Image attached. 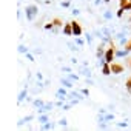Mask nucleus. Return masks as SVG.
<instances>
[{"label": "nucleus", "mask_w": 131, "mask_h": 131, "mask_svg": "<svg viewBox=\"0 0 131 131\" xmlns=\"http://www.w3.org/2000/svg\"><path fill=\"white\" fill-rule=\"evenodd\" d=\"M63 34L65 36H74L73 34V25H71V22H68V23L63 25Z\"/></svg>", "instance_id": "423d86ee"}, {"label": "nucleus", "mask_w": 131, "mask_h": 131, "mask_svg": "<svg viewBox=\"0 0 131 131\" xmlns=\"http://www.w3.org/2000/svg\"><path fill=\"white\" fill-rule=\"evenodd\" d=\"M82 94H83V96H88V94H90V91H88V90H82Z\"/></svg>", "instance_id": "72a5a7b5"}, {"label": "nucleus", "mask_w": 131, "mask_h": 131, "mask_svg": "<svg viewBox=\"0 0 131 131\" xmlns=\"http://www.w3.org/2000/svg\"><path fill=\"white\" fill-rule=\"evenodd\" d=\"M123 46H125V49H128V51H131V39H128V40H125V43H123Z\"/></svg>", "instance_id": "4468645a"}, {"label": "nucleus", "mask_w": 131, "mask_h": 131, "mask_svg": "<svg viewBox=\"0 0 131 131\" xmlns=\"http://www.w3.org/2000/svg\"><path fill=\"white\" fill-rule=\"evenodd\" d=\"M68 46H70V49H71V51H76V49H77V48H76V45H74V43H71V42L68 43Z\"/></svg>", "instance_id": "393cba45"}, {"label": "nucleus", "mask_w": 131, "mask_h": 131, "mask_svg": "<svg viewBox=\"0 0 131 131\" xmlns=\"http://www.w3.org/2000/svg\"><path fill=\"white\" fill-rule=\"evenodd\" d=\"M51 22L54 23V26H63V22H62V19H59V17H54Z\"/></svg>", "instance_id": "f8f14e48"}, {"label": "nucleus", "mask_w": 131, "mask_h": 131, "mask_svg": "<svg viewBox=\"0 0 131 131\" xmlns=\"http://www.w3.org/2000/svg\"><path fill=\"white\" fill-rule=\"evenodd\" d=\"M128 54V49H116V57H125Z\"/></svg>", "instance_id": "9b49d317"}, {"label": "nucleus", "mask_w": 131, "mask_h": 131, "mask_svg": "<svg viewBox=\"0 0 131 131\" xmlns=\"http://www.w3.org/2000/svg\"><path fill=\"white\" fill-rule=\"evenodd\" d=\"M26 94H28V91H26V88H25V90H23V91H22V93L19 94L17 100H19V102H23V100H25V97H26Z\"/></svg>", "instance_id": "ddd939ff"}, {"label": "nucleus", "mask_w": 131, "mask_h": 131, "mask_svg": "<svg viewBox=\"0 0 131 131\" xmlns=\"http://www.w3.org/2000/svg\"><path fill=\"white\" fill-rule=\"evenodd\" d=\"M105 51H106V49L103 48V45H99V46H97V51H96V56H97L99 59H100V57H105Z\"/></svg>", "instance_id": "6e6552de"}, {"label": "nucleus", "mask_w": 131, "mask_h": 131, "mask_svg": "<svg viewBox=\"0 0 131 131\" xmlns=\"http://www.w3.org/2000/svg\"><path fill=\"white\" fill-rule=\"evenodd\" d=\"M123 13H125V8H122V6H119V11H117V13H116V16H117V17H119V19H120V17H122V16H123Z\"/></svg>", "instance_id": "2eb2a0df"}, {"label": "nucleus", "mask_w": 131, "mask_h": 131, "mask_svg": "<svg viewBox=\"0 0 131 131\" xmlns=\"http://www.w3.org/2000/svg\"><path fill=\"white\" fill-rule=\"evenodd\" d=\"M19 52H25V54H26V52H28V48H25L23 45H20V46H19Z\"/></svg>", "instance_id": "412c9836"}, {"label": "nucleus", "mask_w": 131, "mask_h": 131, "mask_svg": "<svg viewBox=\"0 0 131 131\" xmlns=\"http://www.w3.org/2000/svg\"><path fill=\"white\" fill-rule=\"evenodd\" d=\"M76 43H77V45H79V46H82V45H83V43H85V42H83V40H82V39H79V37H76Z\"/></svg>", "instance_id": "b1692460"}, {"label": "nucleus", "mask_w": 131, "mask_h": 131, "mask_svg": "<svg viewBox=\"0 0 131 131\" xmlns=\"http://www.w3.org/2000/svg\"><path fill=\"white\" fill-rule=\"evenodd\" d=\"M86 42L91 43V42H93V37H91V36H86Z\"/></svg>", "instance_id": "473e14b6"}, {"label": "nucleus", "mask_w": 131, "mask_h": 131, "mask_svg": "<svg viewBox=\"0 0 131 131\" xmlns=\"http://www.w3.org/2000/svg\"><path fill=\"white\" fill-rule=\"evenodd\" d=\"M68 77H70V79H71V80H77V79H79V77H77V76H74V74H70V76H68Z\"/></svg>", "instance_id": "cd10ccee"}, {"label": "nucleus", "mask_w": 131, "mask_h": 131, "mask_svg": "<svg viewBox=\"0 0 131 131\" xmlns=\"http://www.w3.org/2000/svg\"><path fill=\"white\" fill-rule=\"evenodd\" d=\"M37 13H39V8L36 5H28L25 8V14H26V19L28 20H34V17L37 16Z\"/></svg>", "instance_id": "f03ea898"}, {"label": "nucleus", "mask_w": 131, "mask_h": 131, "mask_svg": "<svg viewBox=\"0 0 131 131\" xmlns=\"http://www.w3.org/2000/svg\"><path fill=\"white\" fill-rule=\"evenodd\" d=\"M126 65H128V67L131 68V57H128V59H126Z\"/></svg>", "instance_id": "7c9ffc66"}, {"label": "nucleus", "mask_w": 131, "mask_h": 131, "mask_svg": "<svg viewBox=\"0 0 131 131\" xmlns=\"http://www.w3.org/2000/svg\"><path fill=\"white\" fill-rule=\"evenodd\" d=\"M103 17H105V19H111V13H110V11H106V13L103 14Z\"/></svg>", "instance_id": "bb28decb"}, {"label": "nucleus", "mask_w": 131, "mask_h": 131, "mask_svg": "<svg viewBox=\"0 0 131 131\" xmlns=\"http://www.w3.org/2000/svg\"><path fill=\"white\" fill-rule=\"evenodd\" d=\"M56 96H57V99H59V100H65V99H67V96H68V93L65 91L63 88H60V90H57Z\"/></svg>", "instance_id": "0eeeda50"}, {"label": "nucleus", "mask_w": 131, "mask_h": 131, "mask_svg": "<svg viewBox=\"0 0 131 131\" xmlns=\"http://www.w3.org/2000/svg\"><path fill=\"white\" fill-rule=\"evenodd\" d=\"M125 86H126V90L131 93V77H128V79H126V82H125Z\"/></svg>", "instance_id": "dca6fc26"}, {"label": "nucleus", "mask_w": 131, "mask_h": 131, "mask_svg": "<svg viewBox=\"0 0 131 131\" xmlns=\"http://www.w3.org/2000/svg\"><path fill=\"white\" fill-rule=\"evenodd\" d=\"M62 6H63V8L70 6V0H65V2H62Z\"/></svg>", "instance_id": "a878e982"}, {"label": "nucleus", "mask_w": 131, "mask_h": 131, "mask_svg": "<svg viewBox=\"0 0 131 131\" xmlns=\"http://www.w3.org/2000/svg\"><path fill=\"white\" fill-rule=\"evenodd\" d=\"M123 8H125V11H131V0H128V3H126Z\"/></svg>", "instance_id": "4be33fe9"}, {"label": "nucleus", "mask_w": 131, "mask_h": 131, "mask_svg": "<svg viewBox=\"0 0 131 131\" xmlns=\"http://www.w3.org/2000/svg\"><path fill=\"white\" fill-rule=\"evenodd\" d=\"M26 57H28V59H29V60H31V62H34V57H32V56H31V54H29V52H26Z\"/></svg>", "instance_id": "c756f323"}, {"label": "nucleus", "mask_w": 131, "mask_h": 131, "mask_svg": "<svg viewBox=\"0 0 131 131\" xmlns=\"http://www.w3.org/2000/svg\"><path fill=\"white\" fill-rule=\"evenodd\" d=\"M54 125L52 123H43V129H52Z\"/></svg>", "instance_id": "aec40b11"}, {"label": "nucleus", "mask_w": 131, "mask_h": 131, "mask_svg": "<svg viewBox=\"0 0 131 131\" xmlns=\"http://www.w3.org/2000/svg\"><path fill=\"white\" fill-rule=\"evenodd\" d=\"M103 2H105V3H108V2H111V0H103Z\"/></svg>", "instance_id": "f704fd0d"}, {"label": "nucleus", "mask_w": 131, "mask_h": 131, "mask_svg": "<svg viewBox=\"0 0 131 131\" xmlns=\"http://www.w3.org/2000/svg\"><path fill=\"white\" fill-rule=\"evenodd\" d=\"M80 73H82L83 76H86V77H91V71H90V70H86V68H83Z\"/></svg>", "instance_id": "f3484780"}, {"label": "nucleus", "mask_w": 131, "mask_h": 131, "mask_svg": "<svg viewBox=\"0 0 131 131\" xmlns=\"http://www.w3.org/2000/svg\"><path fill=\"white\" fill-rule=\"evenodd\" d=\"M71 13H73V14H74V16H79V13H80V11H79V9H73V11H71Z\"/></svg>", "instance_id": "2f4dec72"}, {"label": "nucleus", "mask_w": 131, "mask_h": 131, "mask_svg": "<svg viewBox=\"0 0 131 131\" xmlns=\"http://www.w3.org/2000/svg\"><path fill=\"white\" fill-rule=\"evenodd\" d=\"M59 123H60V125H62V126H65V125H67V119H62V120H60V122H59Z\"/></svg>", "instance_id": "c85d7f7f"}, {"label": "nucleus", "mask_w": 131, "mask_h": 131, "mask_svg": "<svg viewBox=\"0 0 131 131\" xmlns=\"http://www.w3.org/2000/svg\"><path fill=\"white\" fill-rule=\"evenodd\" d=\"M32 103H34V105H36V106H39V108H40V106H43V105H45V103H43V102H42V100H39V99H36V100H34V102H32Z\"/></svg>", "instance_id": "a211bd4d"}, {"label": "nucleus", "mask_w": 131, "mask_h": 131, "mask_svg": "<svg viewBox=\"0 0 131 131\" xmlns=\"http://www.w3.org/2000/svg\"><path fill=\"white\" fill-rule=\"evenodd\" d=\"M71 25H73V34H74L76 37L82 36V28H80L79 22H77V20H73V22H71Z\"/></svg>", "instance_id": "20e7f679"}, {"label": "nucleus", "mask_w": 131, "mask_h": 131, "mask_svg": "<svg viewBox=\"0 0 131 131\" xmlns=\"http://www.w3.org/2000/svg\"><path fill=\"white\" fill-rule=\"evenodd\" d=\"M129 22H131V16H129Z\"/></svg>", "instance_id": "c9c22d12"}, {"label": "nucleus", "mask_w": 131, "mask_h": 131, "mask_svg": "<svg viewBox=\"0 0 131 131\" xmlns=\"http://www.w3.org/2000/svg\"><path fill=\"white\" fill-rule=\"evenodd\" d=\"M52 28H54V23H52V22H51V23H46V25H45V29H52Z\"/></svg>", "instance_id": "5701e85b"}, {"label": "nucleus", "mask_w": 131, "mask_h": 131, "mask_svg": "<svg viewBox=\"0 0 131 131\" xmlns=\"http://www.w3.org/2000/svg\"><path fill=\"white\" fill-rule=\"evenodd\" d=\"M51 108H52V103H51V102H49V103H45L43 106L39 108V113H46V111H49Z\"/></svg>", "instance_id": "1a4fd4ad"}, {"label": "nucleus", "mask_w": 131, "mask_h": 131, "mask_svg": "<svg viewBox=\"0 0 131 131\" xmlns=\"http://www.w3.org/2000/svg\"><path fill=\"white\" fill-rule=\"evenodd\" d=\"M102 74L103 76H110L111 74V65L108 63V62H102Z\"/></svg>", "instance_id": "39448f33"}, {"label": "nucleus", "mask_w": 131, "mask_h": 131, "mask_svg": "<svg viewBox=\"0 0 131 131\" xmlns=\"http://www.w3.org/2000/svg\"><path fill=\"white\" fill-rule=\"evenodd\" d=\"M116 49H117V48H116V45L110 40V46H108V48H106V51H105V57H103V60H105V62H108V63H111V62L116 59Z\"/></svg>", "instance_id": "f257e3e1"}, {"label": "nucleus", "mask_w": 131, "mask_h": 131, "mask_svg": "<svg viewBox=\"0 0 131 131\" xmlns=\"http://www.w3.org/2000/svg\"><path fill=\"white\" fill-rule=\"evenodd\" d=\"M62 85L65 88H73V83H71V79H62Z\"/></svg>", "instance_id": "9d476101"}, {"label": "nucleus", "mask_w": 131, "mask_h": 131, "mask_svg": "<svg viewBox=\"0 0 131 131\" xmlns=\"http://www.w3.org/2000/svg\"><path fill=\"white\" fill-rule=\"evenodd\" d=\"M110 65H111V73L113 74H122L125 71V67L122 63H119V62H111Z\"/></svg>", "instance_id": "7ed1b4c3"}, {"label": "nucleus", "mask_w": 131, "mask_h": 131, "mask_svg": "<svg viewBox=\"0 0 131 131\" xmlns=\"http://www.w3.org/2000/svg\"><path fill=\"white\" fill-rule=\"evenodd\" d=\"M39 122H40V123H46V122H48V117H46V116H40V117H39Z\"/></svg>", "instance_id": "6ab92c4d"}]
</instances>
